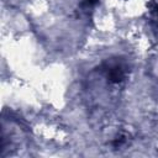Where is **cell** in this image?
<instances>
[{
    "mask_svg": "<svg viewBox=\"0 0 158 158\" xmlns=\"http://www.w3.org/2000/svg\"><path fill=\"white\" fill-rule=\"evenodd\" d=\"M105 72L107 79L111 83H121L126 74L123 67L118 63H107V65L105 67Z\"/></svg>",
    "mask_w": 158,
    "mask_h": 158,
    "instance_id": "obj_1",
    "label": "cell"
},
{
    "mask_svg": "<svg viewBox=\"0 0 158 158\" xmlns=\"http://www.w3.org/2000/svg\"><path fill=\"white\" fill-rule=\"evenodd\" d=\"M98 4V0H84L81 2V6H85V7H90V6H94Z\"/></svg>",
    "mask_w": 158,
    "mask_h": 158,
    "instance_id": "obj_2",
    "label": "cell"
}]
</instances>
